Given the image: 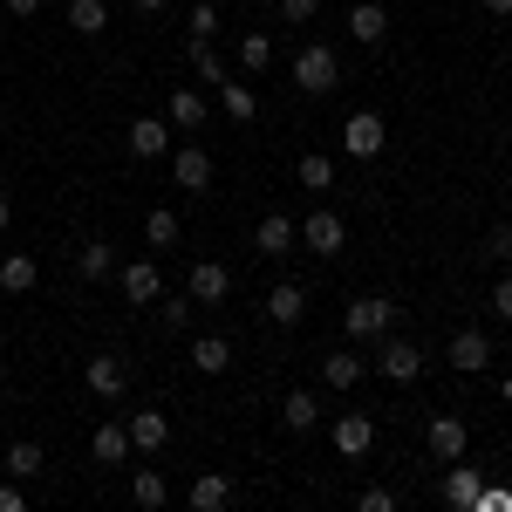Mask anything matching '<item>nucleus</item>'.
Returning a JSON list of instances; mask_svg holds the SVG:
<instances>
[{
  "instance_id": "f257e3e1",
  "label": "nucleus",
  "mask_w": 512,
  "mask_h": 512,
  "mask_svg": "<svg viewBox=\"0 0 512 512\" xmlns=\"http://www.w3.org/2000/svg\"><path fill=\"white\" fill-rule=\"evenodd\" d=\"M342 328H349V342H383V335L396 328V301L390 294H355Z\"/></svg>"
},
{
  "instance_id": "f03ea898",
  "label": "nucleus",
  "mask_w": 512,
  "mask_h": 512,
  "mask_svg": "<svg viewBox=\"0 0 512 512\" xmlns=\"http://www.w3.org/2000/svg\"><path fill=\"white\" fill-rule=\"evenodd\" d=\"M335 82H342V55L321 48V41H308V48L294 55V89H301V96H328Z\"/></svg>"
},
{
  "instance_id": "7ed1b4c3",
  "label": "nucleus",
  "mask_w": 512,
  "mask_h": 512,
  "mask_svg": "<svg viewBox=\"0 0 512 512\" xmlns=\"http://www.w3.org/2000/svg\"><path fill=\"white\" fill-rule=\"evenodd\" d=\"M117 287H123V301H130V308H151V301L164 294L158 260H130V267H117Z\"/></svg>"
},
{
  "instance_id": "20e7f679",
  "label": "nucleus",
  "mask_w": 512,
  "mask_h": 512,
  "mask_svg": "<svg viewBox=\"0 0 512 512\" xmlns=\"http://www.w3.org/2000/svg\"><path fill=\"white\" fill-rule=\"evenodd\" d=\"M376 369H383L390 383H417V376H424V349H417V342H396V335H383Z\"/></svg>"
},
{
  "instance_id": "39448f33",
  "label": "nucleus",
  "mask_w": 512,
  "mask_h": 512,
  "mask_svg": "<svg viewBox=\"0 0 512 512\" xmlns=\"http://www.w3.org/2000/svg\"><path fill=\"white\" fill-rule=\"evenodd\" d=\"M301 246H315L321 260H335V253L349 246V226H342L335 212H308V219H301Z\"/></svg>"
},
{
  "instance_id": "423d86ee",
  "label": "nucleus",
  "mask_w": 512,
  "mask_h": 512,
  "mask_svg": "<svg viewBox=\"0 0 512 512\" xmlns=\"http://www.w3.org/2000/svg\"><path fill=\"white\" fill-rule=\"evenodd\" d=\"M301 246V226L287 219V212H267L260 226H253V253H267V260H280V253H294Z\"/></svg>"
},
{
  "instance_id": "0eeeda50",
  "label": "nucleus",
  "mask_w": 512,
  "mask_h": 512,
  "mask_svg": "<svg viewBox=\"0 0 512 512\" xmlns=\"http://www.w3.org/2000/svg\"><path fill=\"white\" fill-rule=\"evenodd\" d=\"M342 151H349V158H376V151H383V117H376V110H355V117L342 123Z\"/></svg>"
},
{
  "instance_id": "6e6552de",
  "label": "nucleus",
  "mask_w": 512,
  "mask_h": 512,
  "mask_svg": "<svg viewBox=\"0 0 512 512\" xmlns=\"http://www.w3.org/2000/svg\"><path fill=\"white\" fill-rule=\"evenodd\" d=\"M185 294H192V301H205V308H219V301L233 294V274H226L219 260H198L192 274H185Z\"/></svg>"
},
{
  "instance_id": "1a4fd4ad",
  "label": "nucleus",
  "mask_w": 512,
  "mask_h": 512,
  "mask_svg": "<svg viewBox=\"0 0 512 512\" xmlns=\"http://www.w3.org/2000/svg\"><path fill=\"white\" fill-rule=\"evenodd\" d=\"M451 362H458L465 376H485V369H492V335H485V328H458V335H451Z\"/></svg>"
},
{
  "instance_id": "9d476101",
  "label": "nucleus",
  "mask_w": 512,
  "mask_h": 512,
  "mask_svg": "<svg viewBox=\"0 0 512 512\" xmlns=\"http://www.w3.org/2000/svg\"><path fill=\"white\" fill-rule=\"evenodd\" d=\"M424 444H431V458H444V465H451V458H465V444H472V431H465V417H451V410H444V417H431V431H424Z\"/></svg>"
},
{
  "instance_id": "9b49d317",
  "label": "nucleus",
  "mask_w": 512,
  "mask_h": 512,
  "mask_svg": "<svg viewBox=\"0 0 512 512\" xmlns=\"http://www.w3.org/2000/svg\"><path fill=\"white\" fill-rule=\"evenodd\" d=\"M164 437H171V417H164V410H137V417H130V451H137V458H158Z\"/></svg>"
},
{
  "instance_id": "f8f14e48",
  "label": "nucleus",
  "mask_w": 512,
  "mask_h": 512,
  "mask_svg": "<svg viewBox=\"0 0 512 512\" xmlns=\"http://www.w3.org/2000/svg\"><path fill=\"white\" fill-rule=\"evenodd\" d=\"M82 383H89L96 396H110V403H117V396H123V383H130V369H123V355H89Z\"/></svg>"
},
{
  "instance_id": "ddd939ff",
  "label": "nucleus",
  "mask_w": 512,
  "mask_h": 512,
  "mask_svg": "<svg viewBox=\"0 0 512 512\" xmlns=\"http://www.w3.org/2000/svg\"><path fill=\"white\" fill-rule=\"evenodd\" d=\"M171 178H178L185 192H212V151H198V144H185V151L171 158Z\"/></svg>"
},
{
  "instance_id": "4468645a",
  "label": "nucleus",
  "mask_w": 512,
  "mask_h": 512,
  "mask_svg": "<svg viewBox=\"0 0 512 512\" xmlns=\"http://www.w3.org/2000/svg\"><path fill=\"white\" fill-rule=\"evenodd\" d=\"M376 444V424L362 417V410H349V417H335V458H362Z\"/></svg>"
},
{
  "instance_id": "2eb2a0df",
  "label": "nucleus",
  "mask_w": 512,
  "mask_h": 512,
  "mask_svg": "<svg viewBox=\"0 0 512 512\" xmlns=\"http://www.w3.org/2000/svg\"><path fill=\"white\" fill-rule=\"evenodd\" d=\"M478 492H485V472H478V465H458V458H451V478H444V506L472 512V506H478Z\"/></svg>"
},
{
  "instance_id": "dca6fc26",
  "label": "nucleus",
  "mask_w": 512,
  "mask_h": 512,
  "mask_svg": "<svg viewBox=\"0 0 512 512\" xmlns=\"http://www.w3.org/2000/svg\"><path fill=\"white\" fill-rule=\"evenodd\" d=\"M164 117L178 123V130H205V117H212V103H205L198 89H171V96H164Z\"/></svg>"
},
{
  "instance_id": "f3484780",
  "label": "nucleus",
  "mask_w": 512,
  "mask_h": 512,
  "mask_svg": "<svg viewBox=\"0 0 512 512\" xmlns=\"http://www.w3.org/2000/svg\"><path fill=\"white\" fill-rule=\"evenodd\" d=\"M301 315H308V287H294V280H280L274 294H267V321H274V328H294Z\"/></svg>"
},
{
  "instance_id": "a211bd4d",
  "label": "nucleus",
  "mask_w": 512,
  "mask_h": 512,
  "mask_svg": "<svg viewBox=\"0 0 512 512\" xmlns=\"http://www.w3.org/2000/svg\"><path fill=\"white\" fill-rule=\"evenodd\" d=\"M349 35L362 41V48H376V41L390 35V14H383V0H362V7H349Z\"/></svg>"
},
{
  "instance_id": "6ab92c4d",
  "label": "nucleus",
  "mask_w": 512,
  "mask_h": 512,
  "mask_svg": "<svg viewBox=\"0 0 512 512\" xmlns=\"http://www.w3.org/2000/svg\"><path fill=\"white\" fill-rule=\"evenodd\" d=\"M280 424H287V431H315L321 424V396L315 390H287L280 396Z\"/></svg>"
},
{
  "instance_id": "aec40b11",
  "label": "nucleus",
  "mask_w": 512,
  "mask_h": 512,
  "mask_svg": "<svg viewBox=\"0 0 512 512\" xmlns=\"http://www.w3.org/2000/svg\"><path fill=\"white\" fill-rule=\"evenodd\" d=\"M192 369L198 376H226V369H233V342H226V335H198L192 342Z\"/></svg>"
},
{
  "instance_id": "412c9836",
  "label": "nucleus",
  "mask_w": 512,
  "mask_h": 512,
  "mask_svg": "<svg viewBox=\"0 0 512 512\" xmlns=\"http://www.w3.org/2000/svg\"><path fill=\"white\" fill-rule=\"evenodd\" d=\"M321 383H328V390H355V383H362V355L355 349H328L321 355Z\"/></svg>"
},
{
  "instance_id": "4be33fe9",
  "label": "nucleus",
  "mask_w": 512,
  "mask_h": 512,
  "mask_svg": "<svg viewBox=\"0 0 512 512\" xmlns=\"http://www.w3.org/2000/svg\"><path fill=\"white\" fill-rule=\"evenodd\" d=\"M0 465H7V478H41V472H48V451H41L35 437H14Z\"/></svg>"
},
{
  "instance_id": "5701e85b",
  "label": "nucleus",
  "mask_w": 512,
  "mask_h": 512,
  "mask_svg": "<svg viewBox=\"0 0 512 512\" xmlns=\"http://www.w3.org/2000/svg\"><path fill=\"white\" fill-rule=\"evenodd\" d=\"M76 274H82V280H110V274H117L110 239H82V246H76Z\"/></svg>"
},
{
  "instance_id": "b1692460",
  "label": "nucleus",
  "mask_w": 512,
  "mask_h": 512,
  "mask_svg": "<svg viewBox=\"0 0 512 512\" xmlns=\"http://www.w3.org/2000/svg\"><path fill=\"white\" fill-rule=\"evenodd\" d=\"M164 144H171L164 117H137L130 123V158H164Z\"/></svg>"
},
{
  "instance_id": "393cba45",
  "label": "nucleus",
  "mask_w": 512,
  "mask_h": 512,
  "mask_svg": "<svg viewBox=\"0 0 512 512\" xmlns=\"http://www.w3.org/2000/svg\"><path fill=\"white\" fill-rule=\"evenodd\" d=\"M185 499H192V512H219L226 499H233V478H219V472H198Z\"/></svg>"
},
{
  "instance_id": "a878e982",
  "label": "nucleus",
  "mask_w": 512,
  "mask_h": 512,
  "mask_svg": "<svg viewBox=\"0 0 512 512\" xmlns=\"http://www.w3.org/2000/svg\"><path fill=\"white\" fill-rule=\"evenodd\" d=\"M35 280H41V267L28 253H7L0 260V294H35Z\"/></svg>"
},
{
  "instance_id": "bb28decb",
  "label": "nucleus",
  "mask_w": 512,
  "mask_h": 512,
  "mask_svg": "<svg viewBox=\"0 0 512 512\" xmlns=\"http://www.w3.org/2000/svg\"><path fill=\"white\" fill-rule=\"evenodd\" d=\"M151 308H158V328H164V335H185V328H192V294H158Z\"/></svg>"
},
{
  "instance_id": "cd10ccee",
  "label": "nucleus",
  "mask_w": 512,
  "mask_h": 512,
  "mask_svg": "<svg viewBox=\"0 0 512 512\" xmlns=\"http://www.w3.org/2000/svg\"><path fill=\"white\" fill-rule=\"evenodd\" d=\"M89 451H96L103 465H123V458H130V424H103V431L89 437Z\"/></svg>"
},
{
  "instance_id": "c85d7f7f",
  "label": "nucleus",
  "mask_w": 512,
  "mask_h": 512,
  "mask_svg": "<svg viewBox=\"0 0 512 512\" xmlns=\"http://www.w3.org/2000/svg\"><path fill=\"white\" fill-rule=\"evenodd\" d=\"M219 110H226L233 123H253V110H260V103H253V89H246L239 76H226V82H219Z\"/></svg>"
},
{
  "instance_id": "c756f323",
  "label": "nucleus",
  "mask_w": 512,
  "mask_h": 512,
  "mask_svg": "<svg viewBox=\"0 0 512 512\" xmlns=\"http://www.w3.org/2000/svg\"><path fill=\"white\" fill-rule=\"evenodd\" d=\"M178 233H185V226H178V212H144V239H151V246H158V253H171V246H178Z\"/></svg>"
},
{
  "instance_id": "7c9ffc66",
  "label": "nucleus",
  "mask_w": 512,
  "mask_h": 512,
  "mask_svg": "<svg viewBox=\"0 0 512 512\" xmlns=\"http://www.w3.org/2000/svg\"><path fill=\"white\" fill-rule=\"evenodd\" d=\"M267 62H274V35H260V28L239 35V69H246V76H260Z\"/></svg>"
},
{
  "instance_id": "2f4dec72",
  "label": "nucleus",
  "mask_w": 512,
  "mask_h": 512,
  "mask_svg": "<svg viewBox=\"0 0 512 512\" xmlns=\"http://www.w3.org/2000/svg\"><path fill=\"white\" fill-rule=\"evenodd\" d=\"M69 28H76V35H103V28H110V7H103V0H69Z\"/></svg>"
},
{
  "instance_id": "473e14b6",
  "label": "nucleus",
  "mask_w": 512,
  "mask_h": 512,
  "mask_svg": "<svg viewBox=\"0 0 512 512\" xmlns=\"http://www.w3.org/2000/svg\"><path fill=\"white\" fill-rule=\"evenodd\" d=\"M130 499H137V506H164V499H171V485H164L158 465H144V472L130 478Z\"/></svg>"
},
{
  "instance_id": "72a5a7b5",
  "label": "nucleus",
  "mask_w": 512,
  "mask_h": 512,
  "mask_svg": "<svg viewBox=\"0 0 512 512\" xmlns=\"http://www.w3.org/2000/svg\"><path fill=\"white\" fill-rule=\"evenodd\" d=\"M294 178H301V185H308V192H328V185H335V164L321 158V151H308V158L294 164Z\"/></svg>"
},
{
  "instance_id": "f704fd0d",
  "label": "nucleus",
  "mask_w": 512,
  "mask_h": 512,
  "mask_svg": "<svg viewBox=\"0 0 512 512\" xmlns=\"http://www.w3.org/2000/svg\"><path fill=\"white\" fill-rule=\"evenodd\" d=\"M185 35H192V41H212V35H219V7H212V0H198L192 14H185Z\"/></svg>"
},
{
  "instance_id": "c9c22d12",
  "label": "nucleus",
  "mask_w": 512,
  "mask_h": 512,
  "mask_svg": "<svg viewBox=\"0 0 512 512\" xmlns=\"http://www.w3.org/2000/svg\"><path fill=\"white\" fill-rule=\"evenodd\" d=\"M192 69H198L205 82H212V89L226 82V69H219V55H212V41H192Z\"/></svg>"
},
{
  "instance_id": "e433bc0d",
  "label": "nucleus",
  "mask_w": 512,
  "mask_h": 512,
  "mask_svg": "<svg viewBox=\"0 0 512 512\" xmlns=\"http://www.w3.org/2000/svg\"><path fill=\"white\" fill-rule=\"evenodd\" d=\"M485 260H492V267H512V226H492V233H485Z\"/></svg>"
},
{
  "instance_id": "4c0bfd02",
  "label": "nucleus",
  "mask_w": 512,
  "mask_h": 512,
  "mask_svg": "<svg viewBox=\"0 0 512 512\" xmlns=\"http://www.w3.org/2000/svg\"><path fill=\"white\" fill-rule=\"evenodd\" d=\"M492 315H499V321H512V274H499V280H492Z\"/></svg>"
},
{
  "instance_id": "58836bf2",
  "label": "nucleus",
  "mask_w": 512,
  "mask_h": 512,
  "mask_svg": "<svg viewBox=\"0 0 512 512\" xmlns=\"http://www.w3.org/2000/svg\"><path fill=\"white\" fill-rule=\"evenodd\" d=\"M355 506H362V512H396V492H383V485H369V492H362Z\"/></svg>"
},
{
  "instance_id": "ea45409f",
  "label": "nucleus",
  "mask_w": 512,
  "mask_h": 512,
  "mask_svg": "<svg viewBox=\"0 0 512 512\" xmlns=\"http://www.w3.org/2000/svg\"><path fill=\"white\" fill-rule=\"evenodd\" d=\"M478 512H512V492L506 485H485V492H478Z\"/></svg>"
},
{
  "instance_id": "a19ab883",
  "label": "nucleus",
  "mask_w": 512,
  "mask_h": 512,
  "mask_svg": "<svg viewBox=\"0 0 512 512\" xmlns=\"http://www.w3.org/2000/svg\"><path fill=\"white\" fill-rule=\"evenodd\" d=\"M321 0H280V21H315Z\"/></svg>"
},
{
  "instance_id": "79ce46f5",
  "label": "nucleus",
  "mask_w": 512,
  "mask_h": 512,
  "mask_svg": "<svg viewBox=\"0 0 512 512\" xmlns=\"http://www.w3.org/2000/svg\"><path fill=\"white\" fill-rule=\"evenodd\" d=\"M0 512H28V492H21V478H7V485H0Z\"/></svg>"
},
{
  "instance_id": "37998d69",
  "label": "nucleus",
  "mask_w": 512,
  "mask_h": 512,
  "mask_svg": "<svg viewBox=\"0 0 512 512\" xmlns=\"http://www.w3.org/2000/svg\"><path fill=\"white\" fill-rule=\"evenodd\" d=\"M0 7H7L14 21H35V14H41V0H0Z\"/></svg>"
},
{
  "instance_id": "c03bdc74",
  "label": "nucleus",
  "mask_w": 512,
  "mask_h": 512,
  "mask_svg": "<svg viewBox=\"0 0 512 512\" xmlns=\"http://www.w3.org/2000/svg\"><path fill=\"white\" fill-rule=\"evenodd\" d=\"M485 14H499V21H506V14H512V0H485Z\"/></svg>"
},
{
  "instance_id": "a18cd8bd",
  "label": "nucleus",
  "mask_w": 512,
  "mask_h": 512,
  "mask_svg": "<svg viewBox=\"0 0 512 512\" xmlns=\"http://www.w3.org/2000/svg\"><path fill=\"white\" fill-rule=\"evenodd\" d=\"M7 219H14V205H7V192H0V233H7Z\"/></svg>"
},
{
  "instance_id": "49530a36",
  "label": "nucleus",
  "mask_w": 512,
  "mask_h": 512,
  "mask_svg": "<svg viewBox=\"0 0 512 512\" xmlns=\"http://www.w3.org/2000/svg\"><path fill=\"white\" fill-rule=\"evenodd\" d=\"M499 403H512V376H506V383H499Z\"/></svg>"
},
{
  "instance_id": "de8ad7c7",
  "label": "nucleus",
  "mask_w": 512,
  "mask_h": 512,
  "mask_svg": "<svg viewBox=\"0 0 512 512\" xmlns=\"http://www.w3.org/2000/svg\"><path fill=\"white\" fill-rule=\"evenodd\" d=\"M130 7H164V0H130Z\"/></svg>"
}]
</instances>
